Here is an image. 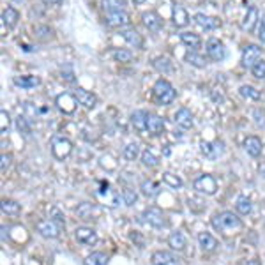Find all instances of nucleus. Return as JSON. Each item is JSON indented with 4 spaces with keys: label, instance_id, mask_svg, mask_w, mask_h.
Instances as JSON below:
<instances>
[{
    "label": "nucleus",
    "instance_id": "nucleus-1",
    "mask_svg": "<svg viewBox=\"0 0 265 265\" xmlns=\"http://www.w3.org/2000/svg\"><path fill=\"white\" fill-rule=\"evenodd\" d=\"M210 223L218 232H221V234H224V235L237 234L238 230H242V221H240V218H237V214H234V212H230V210H223V212L214 214Z\"/></svg>",
    "mask_w": 265,
    "mask_h": 265
},
{
    "label": "nucleus",
    "instance_id": "nucleus-2",
    "mask_svg": "<svg viewBox=\"0 0 265 265\" xmlns=\"http://www.w3.org/2000/svg\"><path fill=\"white\" fill-rule=\"evenodd\" d=\"M66 226V221L62 218L60 212L55 214V218H50V220H42L38 223V232L39 235H42L44 238H57L60 235L62 228Z\"/></svg>",
    "mask_w": 265,
    "mask_h": 265
},
{
    "label": "nucleus",
    "instance_id": "nucleus-3",
    "mask_svg": "<svg viewBox=\"0 0 265 265\" xmlns=\"http://www.w3.org/2000/svg\"><path fill=\"white\" fill-rule=\"evenodd\" d=\"M152 90H154L156 99H158L161 104H170V102L177 98V92H175V88L172 87V84L163 78L156 82Z\"/></svg>",
    "mask_w": 265,
    "mask_h": 265
},
{
    "label": "nucleus",
    "instance_id": "nucleus-4",
    "mask_svg": "<svg viewBox=\"0 0 265 265\" xmlns=\"http://www.w3.org/2000/svg\"><path fill=\"white\" fill-rule=\"evenodd\" d=\"M72 152V144L64 136H55L52 140V154L57 161H64L71 156Z\"/></svg>",
    "mask_w": 265,
    "mask_h": 265
},
{
    "label": "nucleus",
    "instance_id": "nucleus-5",
    "mask_svg": "<svg viewBox=\"0 0 265 265\" xmlns=\"http://www.w3.org/2000/svg\"><path fill=\"white\" fill-rule=\"evenodd\" d=\"M142 223L148 224V226H152V228H158V230H161V228L166 226V220H164V214L159 210L158 207L145 208L144 214H142Z\"/></svg>",
    "mask_w": 265,
    "mask_h": 265
},
{
    "label": "nucleus",
    "instance_id": "nucleus-6",
    "mask_svg": "<svg viewBox=\"0 0 265 265\" xmlns=\"http://www.w3.org/2000/svg\"><path fill=\"white\" fill-rule=\"evenodd\" d=\"M193 188L196 193L212 196V194H216V191H218V182L212 175L205 174V175H200V177L193 182Z\"/></svg>",
    "mask_w": 265,
    "mask_h": 265
},
{
    "label": "nucleus",
    "instance_id": "nucleus-7",
    "mask_svg": "<svg viewBox=\"0 0 265 265\" xmlns=\"http://www.w3.org/2000/svg\"><path fill=\"white\" fill-rule=\"evenodd\" d=\"M55 104H57V108L62 112V114L72 115L76 112V106H78V99H76V96L69 94V92H64V94L57 96Z\"/></svg>",
    "mask_w": 265,
    "mask_h": 265
},
{
    "label": "nucleus",
    "instance_id": "nucleus-8",
    "mask_svg": "<svg viewBox=\"0 0 265 265\" xmlns=\"http://www.w3.org/2000/svg\"><path fill=\"white\" fill-rule=\"evenodd\" d=\"M207 55L210 60L221 62V60H224V57H226V48H224V44L220 41V39L210 38L207 41Z\"/></svg>",
    "mask_w": 265,
    "mask_h": 265
},
{
    "label": "nucleus",
    "instance_id": "nucleus-9",
    "mask_svg": "<svg viewBox=\"0 0 265 265\" xmlns=\"http://www.w3.org/2000/svg\"><path fill=\"white\" fill-rule=\"evenodd\" d=\"M224 147L221 142H202L200 144V152L210 161H216L221 154H223Z\"/></svg>",
    "mask_w": 265,
    "mask_h": 265
},
{
    "label": "nucleus",
    "instance_id": "nucleus-10",
    "mask_svg": "<svg viewBox=\"0 0 265 265\" xmlns=\"http://www.w3.org/2000/svg\"><path fill=\"white\" fill-rule=\"evenodd\" d=\"M74 237H76V240H78L80 244H84V246H94V244L98 242V234H96V230L87 228V226L76 228Z\"/></svg>",
    "mask_w": 265,
    "mask_h": 265
},
{
    "label": "nucleus",
    "instance_id": "nucleus-11",
    "mask_svg": "<svg viewBox=\"0 0 265 265\" xmlns=\"http://www.w3.org/2000/svg\"><path fill=\"white\" fill-rule=\"evenodd\" d=\"M260 60H262V48H258L256 44H250L242 50V64L246 68H253Z\"/></svg>",
    "mask_w": 265,
    "mask_h": 265
},
{
    "label": "nucleus",
    "instance_id": "nucleus-12",
    "mask_svg": "<svg viewBox=\"0 0 265 265\" xmlns=\"http://www.w3.org/2000/svg\"><path fill=\"white\" fill-rule=\"evenodd\" d=\"M194 23H196L200 28L204 30H216L221 26V20L220 18H214V16H207L204 12H198L194 14Z\"/></svg>",
    "mask_w": 265,
    "mask_h": 265
},
{
    "label": "nucleus",
    "instance_id": "nucleus-13",
    "mask_svg": "<svg viewBox=\"0 0 265 265\" xmlns=\"http://www.w3.org/2000/svg\"><path fill=\"white\" fill-rule=\"evenodd\" d=\"M152 265H180V262L168 251H156L152 253Z\"/></svg>",
    "mask_w": 265,
    "mask_h": 265
},
{
    "label": "nucleus",
    "instance_id": "nucleus-14",
    "mask_svg": "<svg viewBox=\"0 0 265 265\" xmlns=\"http://www.w3.org/2000/svg\"><path fill=\"white\" fill-rule=\"evenodd\" d=\"M106 25L108 26H126L129 25V14L126 11H117V12H110V14H106Z\"/></svg>",
    "mask_w": 265,
    "mask_h": 265
},
{
    "label": "nucleus",
    "instance_id": "nucleus-15",
    "mask_svg": "<svg viewBox=\"0 0 265 265\" xmlns=\"http://www.w3.org/2000/svg\"><path fill=\"white\" fill-rule=\"evenodd\" d=\"M142 22H144V25L152 32H158L159 28H161V25H163V22H161L159 14H158V12H154V11L144 12V14H142Z\"/></svg>",
    "mask_w": 265,
    "mask_h": 265
},
{
    "label": "nucleus",
    "instance_id": "nucleus-16",
    "mask_svg": "<svg viewBox=\"0 0 265 265\" xmlns=\"http://www.w3.org/2000/svg\"><path fill=\"white\" fill-rule=\"evenodd\" d=\"M74 96H76V99H78L80 104H84L85 108H94V106L98 104V98H96V94L85 90V88H78V90L74 92Z\"/></svg>",
    "mask_w": 265,
    "mask_h": 265
},
{
    "label": "nucleus",
    "instance_id": "nucleus-17",
    "mask_svg": "<svg viewBox=\"0 0 265 265\" xmlns=\"http://www.w3.org/2000/svg\"><path fill=\"white\" fill-rule=\"evenodd\" d=\"M258 22V9L254 8V6H251L250 9H248L246 16H244L242 23H240V28H242L244 32H251L254 28V25H256Z\"/></svg>",
    "mask_w": 265,
    "mask_h": 265
},
{
    "label": "nucleus",
    "instance_id": "nucleus-18",
    "mask_svg": "<svg viewBox=\"0 0 265 265\" xmlns=\"http://www.w3.org/2000/svg\"><path fill=\"white\" fill-rule=\"evenodd\" d=\"M120 36L124 38V41L128 42L129 46H132V48H142V46H144L142 36L138 34L134 28H124V30H120Z\"/></svg>",
    "mask_w": 265,
    "mask_h": 265
},
{
    "label": "nucleus",
    "instance_id": "nucleus-19",
    "mask_svg": "<svg viewBox=\"0 0 265 265\" xmlns=\"http://www.w3.org/2000/svg\"><path fill=\"white\" fill-rule=\"evenodd\" d=\"M164 129V120L156 114H147V131L150 134H159Z\"/></svg>",
    "mask_w": 265,
    "mask_h": 265
},
{
    "label": "nucleus",
    "instance_id": "nucleus-20",
    "mask_svg": "<svg viewBox=\"0 0 265 265\" xmlns=\"http://www.w3.org/2000/svg\"><path fill=\"white\" fill-rule=\"evenodd\" d=\"M198 244L204 251H214L218 248V240L214 235H210L208 232H200L198 234Z\"/></svg>",
    "mask_w": 265,
    "mask_h": 265
},
{
    "label": "nucleus",
    "instance_id": "nucleus-21",
    "mask_svg": "<svg viewBox=\"0 0 265 265\" xmlns=\"http://www.w3.org/2000/svg\"><path fill=\"white\" fill-rule=\"evenodd\" d=\"M175 122H177V126H180L182 129L193 128V114H191L188 108H180V110L175 114Z\"/></svg>",
    "mask_w": 265,
    "mask_h": 265
},
{
    "label": "nucleus",
    "instance_id": "nucleus-22",
    "mask_svg": "<svg viewBox=\"0 0 265 265\" xmlns=\"http://www.w3.org/2000/svg\"><path fill=\"white\" fill-rule=\"evenodd\" d=\"M174 23L177 28H184V26L190 23V14H188V11L178 4L174 6Z\"/></svg>",
    "mask_w": 265,
    "mask_h": 265
},
{
    "label": "nucleus",
    "instance_id": "nucleus-23",
    "mask_svg": "<svg viewBox=\"0 0 265 265\" xmlns=\"http://www.w3.org/2000/svg\"><path fill=\"white\" fill-rule=\"evenodd\" d=\"M244 148L251 158H258L262 154V142L258 136H248L244 142Z\"/></svg>",
    "mask_w": 265,
    "mask_h": 265
},
{
    "label": "nucleus",
    "instance_id": "nucleus-24",
    "mask_svg": "<svg viewBox=\"0 0 265 265\" xmlns=\"http://www.w3.org/2000/svg\"><path fill=\"white\" fill-rule=\"evenodd\" d=\"M39 84H41V80H39L38 76L25 74V76H16L14 78V85L22 88H36Z\"/></svg>",
    "mask_w": 265,
    "mask_h": 265
},
{
    "label": "nucleus",
    "instance_id": "nucleus-25",
    "mask_svg": "<svg viewBox=\"0 0 265 265\" xmlns=\"http://www.w3.org/2000/svg\"><path fill=\"white\" fill-rule=\"evenodd\" d=\"M168 246L172 250L182 251L186 248V235L182 232H172L170 237H168Z\"/></svg>",
    "mask_w": 265,
    "mask_h": 265
},
{
    "label": "nucleus",
    "instance_id": "nucleus-26",
    "mask_svg": "<svg viewBox=\"0 0 265 265\" xmlns=\"http://www.w3.org/2000/svg\"><path fill=\"white\" fill-rule=\"evenodd\" d=\"M18 18H20V14L14 8H8L2 12V23H4L8 28H14L16 23H18Z\"/></svg>",
    "mask_w": 265,
    "mask_h": 265
},
{
    "label": "nucleus",
    "instance_id": "nucleus-27",
    "mask_svg": "<svg viewBox=\"0 0 265 265\" xmlns=\"http://www.w3.org/2000/svg\"><path fill=\"white\" fill-rule=\"evenodd\" d=\"M131 122L134 126V129H138V131H147V112L136 110L131 115Z\"/></svg>",
    "mask_w": 265,
    "mask_h": 265
},
{
    "label": "nucleus",
    "instance_id": "nucleus-28",
    "mask_svg": "<svg viewBox=\"0 0 265 265\" xmlns=\"http://www.w3.org/2000/svg\"><path fill=\"white\" fill-rule=\"evenodd\" d=\"M180 41L184 42L188 48H191L193 52H196L202 46V39L198 38V34H191V32H182L180 34Z\"/></svg>",
    "mask_w": 265,
    "mask_h": 265
},
{
    "label": "nucleus",
    "instance_id": "nucleus-29",
    "mask_svg": "<svg viewBox=\"0 0 265 265\" xmlns=\"http://www.w3.org/2000/svg\"><path fill=\"white\" fill-rule=\"evenodd\" d=\"M140 190H142V194L144 196H147V198H154V196H158L159 194V184L158 182H154V180H144L140 184Z\"/></svg>",
    "mask_w": 265,
    "mask_h": 265
},
{
    "label": "nucleus",
    "instance_id": "nucleus-30",
    "mask_svg": "<svg viewBox=\"0 0 265 265\" xmlns=\"http://www.w3.org/2000/svg\"><path fill=\"white\" fill-rule=\"evenodd\" d=\"M235 208H237V212L240 216H248V214H251V210H253V205H251L250 198L240 194V196L237 198V202H235Z\"/></svg>",
    "mask_w": 265,
    "mask_h": 265
},
{
    "label": "nucleus",
    "instance_id": "nucleus-31",
    "mask_svg": "<svg viewBox=\"0 0 265 265\" xmlns=\"http://www.w3.org/2000/svg\"><path fill=\"white\" fill-rule=\"evenodd\" d=\"M76 212H78V216L82 218V220H92L96 212H99V208L92 204H82L76 208Z\"/></svg>",
    "mask_w": 265,
    "mask_h": 265
},
{
    "label": "nucleus",
    "instance_id": "nucleus-32",
    "mask_svg": "<svg viewBox=\"0 0 265 265\" xmlns=\"http://www.w3.org/2000/svg\"><path fill=\"white\" fill-rule=\"evenodd\" d=\"M85 265H108V256H106L104 253L96 251V253L88 254V256L85 258Z\"/></svg>",
    "mask_w": 265,
    "mask_h": 265
},
{
    "label": "nucleus",
    "instance_id": "nucleus-33",
    "mask_svg": "<svg viewBox=\"0 0 265 265\" xmlns=\"http://www.w3.org/2000/svg\"><path fill=\"white\" fill-rule=\"evenodd\" d=\"M102 9L106 11V14L124 11V2L122 0H102Z\"/></svg>",
    "mask_w": 265,
    "mask_h": 265
},
{
    "label": "nucleus",
    "instance_id": "nucleus-34",
    "mask_svg": "<svg viewBox=\"0 0 265 265\" xmlns=\"http://www.w3.org/2000/svg\"><path fill=\"white\" fill-rule=\"evenodd\" d=\"M163 182L166 186H170V188H174V190H180L182 188V178L180 177H177V175H174L172 172H164L163 174Z\"/></svg>",
    "mask_w": 265,
    "mask_h": 265
},
{
    "label": "nucleus",
    "instance_id": "nucleus-35",
    "mask_svg": "<svg viewBox=\"0 0 265 265\" xmlns=\"http://www.w3.org/2000/svg\"><path fill=\"white\" fill-rule=\"evenodd\" d=\"M238 92H240V96H242V98L253 99V101H258V99L262 98V92L256 90L254 87H251V85H242Z\"/></svg>",
    "mask_w": 265,
    "mask_h": 265
},
{
    "label": "nucleus",
    "instance_id": "nucleus-36",
    "mask_svg": "<svg viewBox=\"0 0 265 265\" xmlns=\"http://www.w3.org/2000/svg\"><path fill=\"white\" fill-rule=\"evenodd\" d=\"M0 207H2V212H4V214H11V216H16V214H20V210H22L20 204H16L14 200H4Z\"/></svg>",
    "mask_w": 265,
    "mask_h": 265
},
{
    "label": "nucleus",
    "instance_id": "nucleus-37",
    "mask_svg": "<svg viewBox=\"0 0 265 265\" xmlns=\"http://www.w3.org/2000/svg\"><path fill=\"white\" fill-rule=\"evenodd\" d=\"M152 64H154V68L158 69L159 72H164V74H166V72H170L172 69H174V68H172V62L168 60L166 57H158L154 62H152Z\"/></svg>",
    "mask_w": 265,
    "mask_h": 265
},
{
    "label": "nucleus",
    "instance_id": "nucleus-38",
    "mask_svg": "<svg viewBox=\"0 0 265 265\" xmlns=\"http://www.w3.org/2000/svg\"><path fill=\"white\" fill-rule=\"evenodd\" d=\"M136 200H138V194L134 193V190H131V188H124L122 190V202L128 207H132V205L136 204Z\"/></svg>",
    "mask_w": 265,
    "mask_h": 265
},
{
    "label": "nucleus",
    "instance_id": "nucleus-39",
    "mask_svg": "<svg viewBox=\"0 0 265 265\" xmlns=\"http://www.w3.org/2000/svg\"><path fill=\"white\" fill-rule=\"evenodd\" d=\"M142 163L145 164V166H150V168H154V166H158L159 164V159L156 158V154L152 150H144V154H142Z\"/></svg>",
    "mask_w": 265,
    "mask_h": 265
},
{
    "label": "nucleus",
    "instance_id": "nucleus-40",
    "mask_svg": "<svg viewBox=\"0 0 265 265\" xmlns=\"http://www.w3.org/2000/svg\"><path fill=\"white\" fill-rule=\"evenodd\" d=\"M124 158L128 159V161H134V159L138 158V154H140V147H138L136 144H129L124 147Z\"/></svg>",
    "mask_w": 265,
    "mask_h": 265
},
{
    "label": "nucleus",
    "instance_id": "nucleus-41",
    "mask_svg": "<svg viewBox=\"0 0 265 265\" xmlns=\"http://www.w3.org/2000/svg\"><path fill=\"white\" fill-rule=\"evenodd\" d=\"M112 57L117 62H131L132 53L129 52V50H114V52H112Z\"/></svg>",
    "mask_w": 265,
    "mask_h": 265
},
{
    "label": "nucleus",
    "instance_id": "nucleus-42",
    "mask_svg": "<svg viewBox=\"0 0 265 265\" xmlns=\"http://www.w3.org/2000/svg\"><path fill=\"white\" fill-rule=\"evenodd\" d=\"M16 128H18L20 132H23L25 136H28L30 134V126H28V118L25 117V115H20L18 118H16Z\"/></svg>",
    "mask_w": 265,
    "mask_h": 265
},
{
    "label": "nucleus",
    "instance_id": "nucleus-43",
    "mask_svg": "<svg viewBox=\"0 0 265 265\" xmlns=\"http://www.w3.org/2000/svg\"><path fill=\"white\" fill-rule=\"evenodd\" d=\"M188 62H190L191 66H194V68H205V64H207V62H205V58L204 57H200V55H196V53H188Z\"/></svg>",
    "mask_w": 265,
    "mask_h": 265
},
{
    "label": "nucleus",
    "instance_id": "nucleus-44",
    "mask_svg": "<svg viewBox=\"0 0 265 265\" xmlns=\"http://www.w3.org/2000/svg\"><path fill=\"white\" fill-rule=\"evenodd\" d=\"M251 72H253L254 78H265V60H260L251 68Z\"/></svg>",
    "mask_w": 265,
    "mask_h": 265
},
{
    "label": "nucleus",
    "instance_id": "nucleus-45",
    "mask_svg": "<svg viewBox=\"0 0 265 265\" xmlns=\"http://www.w3.org/2000/svg\"><path fill=\"white\" fill-rule=\"evenodd\" d=\"M23 110H25V117L28 118V120L38 117V108H36L32 102H23Z\"/></svg>",
    "mask_w": 265,
    "mask_h": 265
},
{
    "label": "nucleus",
    "instance_id": "nucleus-46",
    "mask_svg": "<svg viewBox=\"0 0 265 265\" xmlns=\"http://www.w3.org/2000/svg\"><path fill=\"white\" fill-rule=\"evenodd\" d=\"M253 120H254V124H256L258 128H265V112L260 110V108L253 110Z\"/></svg>",
    "mask_w": 265,
    "mask_h": 265
},
{
    "label": "nucleus",
    "instance_id": "nucleus-47",
    "mask_svg": "<svg viewBox=\"0 0 265 265\" xmlns=\"http://www.w3.org/2000/svg\"><path fill=\"white\" fill-rule=\"evenodd\" d=\"M9 124H11V120H9L8 112H6V110H2V112H0V131L4 132L6 129L9 128Z\"/></svg>",
    "mask_w": 265,
    "mask_h": 265
},
{
    "label": "nucleus",
    "instance_id": "nucleus-48",
    "mask_svg": "<svg viewBox=\"0 0 265 265\" xmlns=\"http://www.w3.org/2000/svg\"><path fill=\"white\" fill-rule=\"evenodd\" d=\"M9 164H11V156L2 154V164H0V170H2V174H4V172L8 170Z\"/></svg>",
    "mask_w": 265,
    "mask_h": 265
},
{
    "label": "nucleus",
    "instance_id": "nucleus-49",
    "mask_svg": "<svg viewBox=\"0 0 265 265\" xmlns=\"http://www.w3.org/2000/svg\"><path fill=\"white\" fill-rule=\"evenodd\" d=\"M258 38L265 42V16L262 18V26H260V32H258Z\"/></svg>",
    "mask_w": 265,
    "mask_h": 265
},
{
    "label": "nucleus",
    "instance_id": "nucleus-50",
    "mask_svg": "<svg viewBox=\"0 0 265 265\" xmlns=\"http://www.w3.org/2000/svg\"><path fill=\"white\" fill-rule=\"evenodd\" d=\"M240 265H262L260 262L256 260V258H251V260H246V262H242Z\"/></svg>",
    "mask_w": 265,
    "mask_h": 265
},
{
    "label": "nucleus",
    "instance_id": "nucleus-51",
    "mask_svg": "<svg viewBox=\"0 0 265 265\" xmlns=\"http://www.w3.org/2000/svg\"><path fill=\"white\" fill-rule=\"evenodd\" d=\"M44 4H50V6H57V4H60L62 0H42Z\"/></svg>",
    "mask_w": 265,
    "mask_h": 265
},
{
    "label": "nucleus",
    "instance_id": "nucleus-52",
    "mask_svg": "<svg viewBox=\"0 0 265 265\" xmlns=\"http://www.w3.org/2000/svg\"><path fill=\"white\" fill-rule=\"evenodd\" d=\"M258 172H260V175L265 178V163H262V164H260V168H258Z\"/></svg>",
    "mask_w": 265,
    "mask_h": 265
},
{
    "label": "nucleus",
    "instance_id": "nucleus-53",
    "mask_svg": "<svg viewBox=\"0 0 265 265\" xmlns=\"http://www.w3.org/2000/svg\"><path fill=\"white\" fill-rule=\"evenodd\" d=\"M8 228H6V226H2V240H6V238H8Z\"/></svg>",
    "mask_w": 265,
    "mask_h": 265
},
{
    "label": "nucleus",
    "instance_id": "nucleus-54",
    "mask_svg": "<svg viewBox=\"0 0 265 265\" xmlns=\"http://www.w3.org/2000/svg\"><path fill=\"white\" fill-rule=\"evenodd\" d=\"M132 2H134V4H136V6H142V4H144V2H147V0H132Z\"/></svg>",
    "mask_w": 265,
    "mask_h": 265
},
{
    "label": "nucleus",
    "instance_id": "nucleus-55",
    "mask_svg": "<svg viewBox=\"0 0 265 265\" xmlns=\"http://www.w3.org/2000/svg\"><path fill=\"white\" fill-rule=\"evenodd\" d=\"M14 2H20V0H14Z\"/></svg>",
    "mask_w": 265,
    "mask_h": 265
}]
</instances>
